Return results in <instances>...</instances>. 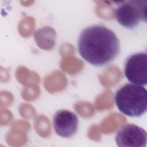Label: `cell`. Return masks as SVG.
Masks as SVG:
<instances>
[{
  "label": "cell",
  "instance_id": "6da1fadb",
  "mask_svg": "<svg viewBox=\"0 0 147 147\" xmlns=\"http://www.w3.org/2000/svg\"><path fill=\"white\" fill-rule=\"evenodd\" d=\"M77 44L81 57L96 67L108 64L120 52L118 37L113 30L103 25H91L83 29Z\"/></svg>",
  "mask_w": 147,
  "mask_h": 147
},
{
  "label": "cell",
  "instance_id": "7a4b0ae2",
  "mask_svg": "<svg viewBox=\"0 0 147 147\" xmlns=\"http://www.w3.org/2000/svg\"><path fill=\"white\" fill-rule=\"evenodd\" d=\"M114 100L118 110L130 117H139L147 110V91L142 86L127 83L121 86Z\"/></svg>",
  "mask_w": 147,
  "mask_h": 147
},
{
  "label": "cell",
  "instance_id": "3957f363",
  "mask_svg": "<svg viewBox=\"0 0 147 147\" xmlns=\"http://www.w3.org/2000/svg\"><path fill=\"white\" fill-rule=\"evenodd\" d=\"M146 1H122L115 10V19L123 27L131 29L141 21H146Z\"/></svg>",
  "mask_w": 147,
  "mask_h": 147
},
{
  "label": "cell",
  "instance_id": "277c9868",
  "mask_svg": "<svg viewBox=\"0 0 147 147\" xmlns=\"http://www.w3.org/2000/svg\"><path fill=\"white\" fill-rule=\"evenodd\" d=\"M123 74L129 82L133 84H147V53L146 52H136L126 59Z\"/></svg>",
  "mask_w": 147,
  "mask_h": 147
},
{
  "label": "cell",
  "instance_id": "5b68a950",
  "mask_svg": "<svg viewBox=\"0 0 147 147\" xmlns=\"http://www.w3.org/2000/svg\"><path fill=\"white\" fill-rule=\"evenodd\" d=\"M115 140L118 146L145 147L147 133L143 128L135 124L127 123L118 130Z\"/></svg>",
  "mask_w": 147,
  "mask_h": 147
},
{
  "label": "cell",
  "instance_id": "8992f818",
  "mask_svg": "<svg viewBox=\"0 0 147 147\" xmlns=\"http://www.w3.org/2000/svg\"><path fill=\"white\" fill-rule=\"evenodd\" d=\"M53 126L56 133L64 138H70L76 133L79 119L76 114L70 110L61 109L53 117Z\"/></svg>",
  "mask_w": 147,
  "mask_h": 147
}]
</instances>
